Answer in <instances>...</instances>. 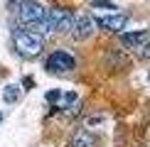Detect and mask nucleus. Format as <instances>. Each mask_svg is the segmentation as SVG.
<instances>
[{
	"instance_id": "13",
	"label": "nucleus",
	"mask_w": 150,
	"mask_h": 147,
	"mask_svg": "<svg viewBox=\"0 0 150 147\" xmlns=\"http://www.w3.org/2000/svg\"><path fill=\"white\" fill-rule=\"evenodd\" d=\"M0 120H3V115H0Z\"/></svg>"
},
{
	"instance_id": "12",
	"label": "nucleus",
	"mask_w": 150,
	"mask_h": 147,
	"mask_svg": "<svg viewBox=\"0 0 150 147\" xmlns=\"http://www.w3.org/2000/svg\"><path fill=\"white\" fill-rule=\"evenodd\" d=\"M22 86H25V88L30 91V88H32V86H35V78H30V76H25V78H22Z\"/></svg>"
},
{
	"instance_id": "4",
	"label": "nucleus",
	"mask_w": 150,
	"mask_h": 147,
	"mask_svg": "<svg viewBox=\"0 0 150 147\" xmlns=\"http://www.w3.org/2000/svg\"><path fill=\"white\" fill-rule=\"evenodd\" d=\"M128 24V15L123 12H113V15H103L96 20V27H101L103 32H113V34H121Z\"/></svg>"
},
{
	"instance_id": "9",
	"label": "nucleus",
	"mask_w": 150,
	"mask_h": 147,
	"mask_svg": "<svg viewBox=\"0 0 150 147\" xmlns=\"http://www.w3.org/2000/svg\"><path fill=\"white\" fill-rule=\"evenodd\" d=\"M135 57H138V59H150V42H148L145 47H140L138 52H135Z\"/></svg>"
},
{
	"instance_id": "1",
	"label": "nucleus",
	"mask_w": 150,
	"mask_h": 147,
	"mask_svg": "<svg viewBox=\"0 0 150 147\" xmlns=\"http://www.w3.org/2000/svg\"><path fill=\"white\" fill-rule=\"evenodd\" d=\"M8 8L17 17V22L27 29H37L47 15V8L40 5L37 0H8Z\"/></svg>"
},
{
	"instance_id": "6",
	"label": "nucleus",
	"mask_w": 150,
	"mask_h": 147,
	"mask_svg": "<svg viewBox=\"0 0 150 147\" xmlns=\"http://www.w3.org/2000/svg\"><path fill=\"white\" fill-rule=\"evenodd\" d=\"M121 42L123 47L130 52H138L140 47H145L150 42V32L148 29H135V32H121Z\"/></svg>"
},
{
	"instance_id": "10",
	"label": "nucleus",
	"mask_w": 150,
	"mask_h": 147,
	"mask_svg": "<svg viewBox=\"0 0 150 147\" xmlns=\"http://www.w3.org/2000/svg\"><path fill=\"white\" fill-rule=\"evenodd\" d=\"M93 8H108V10H116V5L111 0H93Z\"/></svg>"
},
{
	"instance_id": "2",
	"label": "nucleus",
	"mask_w": 150,
	"mask_h": 147,
	"mask_svg": "<svg viewBox=\"0 0 150 147\" xmlns=\"http://www.w3.org/2000/svg\"><path fill=\"white\" fill-rule=\"evenodd\" d=\"M12 47L15 52L25 59H35L42 54L45 49V37L35 29H27V27H15L12 29Z\"/></svg>"
},
{
	"instance_id": "5",
	"label": "nucleus",
	"mask_w": 150,
	"mask_h": 147,
	"mask_svg": "<svg viewBox=\"0 0 150 147\" xmlns=\"http://www.w3.org/2000/svg\"><path fill=\"white\" fill-rule=\"evenodd\" d=\"M93 32H96V20L91 15H74V27H71L74 39H89Z\"/></svg>"
},
{
	"instance_id": "3",
	"label": "nucleus",
	"mask_w": 150,
	"mask_h": 147,
	"mask_svg": "<svg viewBox=\"0 0 150 147\" xmlns=\"http://www.w3.org/2000/svg\"><path fill=\"white\" fill-rule=\"evenodd\" d=\"M45 69L52 71V74H69V71L76 69V59H74L69 52H64V49H57V52H52L47 57Z\"/></svg>"
},
{
	"instance_id": "11",
	"label": "nucleus",
	"mask_w": 150,
	"mask_h": 147,
	"mask_svg": "<svg viewBox=\"0 0 150 147\" xmlns=\"http://www.w3.org/2000/svg\"><path fill=\"white\" fill-rule=\"evenodd\" d=\"M59 98H62V93H59V91H49V93H47V101H49V103H57Z\"/></svg>"
},
{
	"instance_id": "8",
	"label": "nucleus",
	"mask_w": 150,
	"mask_h": 147,
	"mask_svg": "<svg viewBox=\"0 0 150 147\" xmlns=\"http://www.w3.org/2000/svg\"><path fill=\"white\" fill-rule=\"evenodd\" d=\"M17 98H20V91H17V86L8 83V86H5V91H3V101H5V103H15Z\"/></svg>"
},
{
	"instance_id": "7",
	"label": "nucleus",
	"mask_w": 150,
	"mask_h": 147,
	"mask_svg": "<svg viewBox=\"0 0 150 147\" xmlns=\"http://www.w3.org/2000/svg\"><path fill=\"white\" fill-rule=\"evenodd\" d=\"M69 147H96V137H93L91 132H86V130H79L71 137Z\"/></svg>"
}]
</instances>
